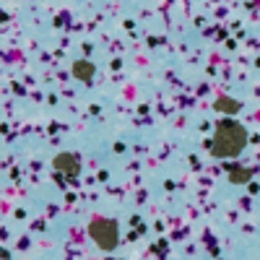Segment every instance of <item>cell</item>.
<instances>
[{"label": "cell", "instance_id": "6da1fadb", "mask_svg": "<svg viewBox=\"0 0 260 260\" xmlns=\"http://www.w3.org/2000/svg\"><path fill=\"white\" fill-rule=\"evenodd\" d=\"M247 143V130L237 120H221L216 125V133L211 138V154L216 159H232L240 156Z\"/></svg>", "mask_w": 260, "mask_h": 260}, {"label": "cell", "instance_id": "7a4b0ae2", "mask_svg": "<svg viewBox=\"0 0 260 260\" xmlns=\"http://www.w3.org/2000/svg\"><path fill=\"white\" fill-rule=\"evenodd\" d=\"M89 234L102 250H115L120 242V229L112 219H94L89 226Z\"/></svg>", "mask_w": 260, "mask_h": 260}, {"label": "cell", "instance_id": "3957f363", "mask_svg": "<svg viewBox=\"0 0 260 260\" xmlns=\"http://www.w3.org/2000/svg\"><path fill=\"white\" fill-rule=\"evenodd\" d=\"M52 164H55L57 172H62L65 177H76V175H78V169H81L78 156H73V154H60V156H55Z\"/></svg>", "mask_w": 260, "mask_h": 260}, {"label": "cell", "instance_id": "277c9868", "mask_svg": "<svg viewBox=\"0 0 260 260\" xmlns=\"http://www.w3.org/2000/svg\"><path fill=\"white\" fill-rule=\"evenodd\" d=\"M240 102H237V99H232V96H219V99H216L213 102V110L216 112H224V115H237V112H240Z\"/></svg>", "mask_w": 260, "mask_h": 260}, {"label": "cell", "instance_id": "5b68a950", "mask_svg": "<svg viewBox=\"0 0 260 260\" xmlns=\"http://www.w3.org/2000/svg\"><path fill=\"white\" fill-rule=\"evenodd\" d=\"M73 76H76L78 81H83V83H91V78H94V65H91L89 60H78V62L73 65Z\"/></svg>", "mask_w": 260, "mask_h": 260}, {"label": "cell", "instance_id": "8992f818", "mask_svg": "<svg viewBox=\"0 0 260 260\" xmlns=\"http://www.w3.org/2000/svg\"><path fill=\"white\" fill-rule=\"evenodd\" d=\"M250 177H252L250 169H242V167H232L229 169V180L234 185H245V182H250Z\"/></svg>", "mask_w": 260, "mask_h": 260}]
</instances>
